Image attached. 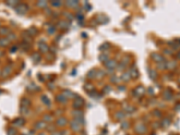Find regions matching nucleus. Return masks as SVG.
<instances>
[{
  "instance_id": "f257e3e1",
  "label": "nucleus",
  "mask_w": 180,
  "mask_h": 135,
  "mask_svg": "<svg viewBox=\"0 0 180 135\" xmlns=\"http://www.w3.org/2000/svg\"><path fill=\"white\" fill-rule=\"evenodd\" d=\"M15 11H16L17 14H24L26 12L28 11V6L25 5V4H18L16 6H15Z\"/></svg>"
},
{
  "instance_id": "f03ea898",
  "label": "nucleus",
  "mask_w": 180,
  "mask_h": 135,
  "mask_svg": "<svg viewBox=\"0 0 180 135\" xmlns=\"http://www.w3.org/2000/svg\"><path fill=\"white\" fill-rule=\"evenodd\" d=\"M69 125H70V128H71L74 132H79V131H81V129H82V124H81L80 123H78V121H76L75 119L69 122Z\"/></svg>"
},
{
  "instance_id": "7ed1b4c3",
  "label": "nucleus",
  "mask_w": 180,
  "mask_h": 135,
  "mask_svg": "<svg viewBox=\"0 0 180 135\" xmlns=\"http://www.w3.org/2000/svg\"><path fill=\"white\" fill-rule=\"evenodd\" d=\"M135 132L138 133V134H144L145 132H147V127L146 125L143 123H137L135 125Z\"/></svg>"
},
{
  "instance_id": "20e7f679",
  "label": "nucleus",
  "mask_w": 180,
  "mask_h": 135,
  "mask_svg": "<svg viewBox=\"0 0 180 135\" xmlns=\"http://www.w3.org/2000/svg\"><path fill=\"white\" fill-rule=\"evenodd\" d=\"M24 123H25L24 119L22 118V117H18V118L14 119V121L12 122V124H13L14 127H17V128H20V127L24 126Z\"/></svg>"
},
{
  "instance_id": "39448f33",
  "label": "nucleus",
  "mask_w": 180,
  "mask_h": 135,
  "mask_svg": "<svg viewBox=\"0 0 180 135\" xmlns=\"http://www.w3.org/2000/svg\"><path fill=\"white\" fill-rule=\"evenodd\" d=\"M84 105V100L81 98V97H77V99H75V102L73 104V107L75 108V109H78L79 110L82 106Z\"/></svg>"
},
{
  "instance_id": "423d86ee",
  "label": "nucleus",
  "mask_w": 180,
  "mask_h": 135,
  "mask_svg": "<svg viewBox=\"0 0 180 135\" xmlns=\"http://www.w3.org/2000/svg\"><path fill=\"white\" fill-rule=\"evenodd\" d=\"M67 123H68V121L63 116H60V117H59L56 120V125L58 127H65L67 125Z\"/></svg>"
},
{
  "instance_id": "0eeeda50",
  "label": "nucleus",
  "mask_w": 180,
  "mask_h": 135,
  "mask_svg": "<svg viewBox=\"0 0 180 135\" xmlns=\"http://www.w3.org/2000/svg\"><path fill=\"white\" fill-rule=\"evenodd\" d=\"M72 115L74 116L75 118H81L83 117L84 113L81 110H78V109H74V111L72 112Z\"/></svg>"
},
{
  "instance_id": "6e6552de",
  "label": "nucleus",
  "mask_w": 180,
  "mask_h": 135,
  "mask_svg": "<svg viewBox=\"0 0 180 135\" xmlns=\"http://www.w3.org/2000/svg\"><path fill=\"white\" fill-rule=\"evenodd\" d=\"M47 123L45 122H38L37 123H35V129L36 130H42L46 128Z\"/></svg>"
},
{
  "instance_id": "1a4fd4ad",
  "label": "nucleus",
  "mask_w": 180,
  "mask_h": 135,
  "mask_svg": "<svg viewBox=\"0 0 180 135\" xmlns=\"http://www.w3.org/2000/svg\"><path fill=\"white\" fill-rule=\"evenodd\" d=\"M9 44V40L6 38H0V47H6Z\"/></svg>"
},
{
  "instance_id": "9d476101",
  "label": "nucleus",
  "mask_w": 180,
  "mask_h": 135,
  "mask_svg": "<svg viewBox=\"0 0 180 135\" xmlns=\"http://www.w3.org/2000/svg\"><path fill=\"white\" fill-rule=\"evenodd\" d=\"M10 73H11V68L9 66H6V67H5V69H4L3 71H2V76H3V77H7Z\"/></svg>"
},
{
  "instance_id": "9b49d317",
  "label": "nucleus",
  "mask_w": 180,
  "mask_h": 135,
  "mask_svg": "<svg viewBox=\"0 0 180 135\" xmlns=\"http://www.w3.org/2000/svg\"><path fill=\"white\" fill-rule=\"evenodd\" d=\"M31 105L30 100H28L27 98H23L21 100V106H24V107H28Z\"/></svg>"
},
{
  "instance_id": "f8f14e48",
  "label": "nucleus",
  "mask_w": 180,
  "mask_h": 135,
  "mask_svg": "<svg viewBox=\"0 0 180 135\" xmlns=\"http://www.w3.org/2000/svg\"><path fill=\"white\" fill-rule=\"evenodd\" d=\"M125 113H123V112H117L116 113H115V118L117 119V120H122V119L125 118Z\"/></svg>"
},
{
  "instance_id": "ddd939ff",
  "label": "nucleus",
  "mask_w": 180,
  "mask_h": 135,
  "mask_svg": "<svg viewBox=\"0 0 180 135\" xmlns=\"http://www.w3.org/2000/svg\"><path fill=\"white\" fill-rule=\"evenodd\" d=\"M57 101L59 103H62V104H66V101H67V98L64 97L63 95H59L58 97H57Z\"/></svg>"
},
{
  "instance_id": "4468645a",
  "label": "nucleus",
  "mask_w": 180,
  "mask_h": 135,
  "mask_svg": "<svg viewBox=\"0 0 180 135\" xmlns=\"http://www.w3.org/2000/svg\"><path fill=\"white\" fill-rule=\"evenodd\" d=\"M28 112H29V109H28V107L21 106V109H20V113H21L22 115H27Z\"/></svg>"
},
{
  "instance_id": "2eb2a0df",
  "label": "nucleus",
  "mask_w": 180,
  "mask_h": 135,
  "mask_svg": "<svg viewBox=\"0 0 180 135\" xmlns=\"http://www.w3.org/2000/svg\"><path fill=\"white\" fill-rule=\"evenodd\" d=\"M42 103H43L44 105H48V106H49V105H50V99H49V98H48L46 96H42Z\"/></svg>"
},
{
  "instance_id": "dca6fc26",
  "label": "nucleus",
  "mask_w": 180,
  "mask_h": 135,
  "mask_svg": "<svg viewBox=\"0 0 180 135\" xmlns=\"http://www.w3.org/2000/svg\"><path fill=\"white\" fill-rule=\"evenodd\" d=\"M9 33V30L6 27L0 28V35H6Z\"/></svg>"
},
{
  "instance_id": "f3484780",
  "label": "nucleus",
  "mask_w": 180,
  "mask_h": 135,
  "mask_svg": "<svg viewBox=\"0 0 180 135\" xmlns=\"http://www.w3.org/2000/svg\"><path fill=\"white\" fill-rule=\"evenodd\" d=\"M105 65H106V67H107V68L111 69V68H114V67H115V65H116V63H115V61H109L107 63L105 64Z\"/></svg>"
},
{
  "instance_id": "a211bd4d",
  "label": "nucleus",
  "mask_w": 180,
  "mask_h": 135,
  "mask_svg": "<svg viewBox=\"0 0 180 135\" xmlns=\"http://www.w3.org/2000/svg\"><path fill=\"white\" fill-rule=\"evenodd\" d=\"M43 120H44L45 123H47V124H48L49 123L52 122V117L50 115H49V114H46V115H44V117H43Z\"/></svg>"
},
{
  "instance_id": "6ab92c4d",
  "label": "nucleus",
  "mask_w": 180,
  "mask_h": 135,
  "mask_svg": "<svg viewBox=\"0 0 180 135\" xmlns=\"http://www.w3.org/2000/svg\"><path fill=\"white\" fill-rule=\"evenodd\" d=\"M16 130L14 129V128H9L8 131H7V135H16Z\"/></svg>"
},
{
  "instance_id": "aec40b11",
  "label": "nucleus",
  "mask_w": 180,
  "mask_h": 135,
  "mask_svg": "<svg viewBox=\"0 0 180 135\" xmlns=\"http://www.w3.org/2000/svg\"><path fill=\"white\" fill-rule=\"evenodd\" d=\"M124 110L126 111L127 113H133V112L135 111V108H134V107H132V106H130V105H127V107H125V109H124Z\"/></svg>"
},
{
  "instance_id": "412c9836",
  "label": "nucleus",
  "mask_w": 180,
  "mask_h": 135,
  "mask_svg": "<svg viewBox=\"0 0 180 135\" xmlns=\"http://www.w3.org/2000/svg\"><path fill=\"white\" fill-rule=\"evenodd\" d=\"M121 127H122V129H123V130L128 129V128H129V123H128V122H123V123L121 124Z\"/></svg>"
},
{
  "instance_id": "4be33fe9",
  "label": "nucleus",
  "mask_w": 180,
  "mask_h": 135,
  "mask_svg": "<svg viewBox=\"0 0 180 135\" xmlns=\"http://www.w3.org/2000/svg\"><path fill=\"white\" fill-rule=\"evenodd\" d=\"M16 39V35L14 34V33H12L11 34H8V40L9 41H14Z\"/></svg>"
},
{
  "instance_id": "5701e85b",
  "label": "nucleus",
  "mask_w": 180,
  "mask_h": 135,
  "mask_svg": "<svg viewBox=\"0 0 180 135\" xmlns=\"http://www.w3.org/2000/svg\"><path fill=\"white\" fill-rule=\"evenodd\" d=\"M6 4H7V5H8V6H16L17 5H18V2H17V1H14V2H10V1H7V2H6Z\"/></svg>"
},
{
  "instance_id": "b1692460",
  "label": "nucleus",
  "mask_w": 180,
  "mask_h": 135,
  "mask_svg": "<svg viewBox=\"0 0 180 135\" xmlns=\"http://www.w3.org/2000/svg\"><path fill=\"white\" fill-rule=\"evenodd\" d=\"M17 50V47L16 46H13V47L11 48V49H10V52H15V51H16Z\"/></svg>"
},
{
  "instance_id": "393cba45",
  "label": "nucleus",
  "mask_w": 180,
  "mask_h": 135,
  "mask_svg": "<svg viewBox=\"0 0 180 135\" xmlns=\"http://www.w3.org/2000/svg\"><path fill=\"white\" fill-rule=\"evenodd\" d=\"M50 135H63V134L61 133V132H56V131H54V132H51Z\"/></svg>"
},
{
  "instance_id": "a878e982",
  "label": "nucleus",
  "mask_w": 180,
  "mask_h": 135,
  "mask_svg": "<svg viewBox=\"0 0 180 135\" xmlns=\"http://www.w3.org/2000/svg\"><path fill=\"white\" fill-rule=\"evenodd\" d=\"M39 135H47V134H46V132H40Z\"/></svg>"
},
{
  "instance_id": "bb28decb",
  "label": "nucleus",
  "mask_w": 180,
  "mask_h": 135,
  "mask_svg": "<svg viewBox=\"0 0 180 135\" xmlns=\"http://www.w3.org/2000/svg\"><path fill=\"white\" fill-rule=\"evenodd\" d=\"M81 135H86V132H83V133H82Z\"/></svg>"
}]
</instances>
